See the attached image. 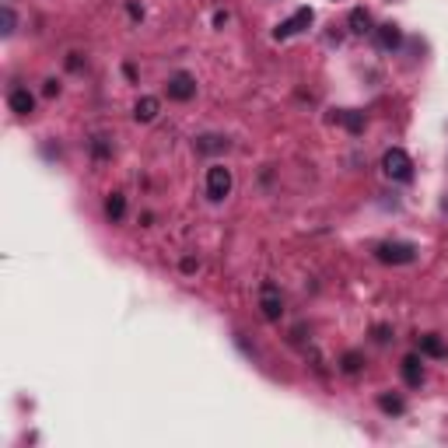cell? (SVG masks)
I'll return each mask as SVG.
<instances>
[{
    "mask_svg": "<svg viewBox=\"0 0 448 448\" xmlns=\"http://www.w3.org/2000/svg\"><path fill=\"white\" fill-rule=\"evenodd\" d=\"M196 151H203V154L228 151V140H224V137H200V140H196Z\"/></svg>",
    "mask_w": 448,
    "mask_h": 448,
    "instance_id": "obj_16",
    "label": "cell"
},
{
    "mask_svg": "<svg viewBox=\"0 0 448 448\" xmlns=\"http://www.w3.org/2000/svg\"><path fill=\"white\" fill-rule=\"evenodd\" d=\"M214 25H217V29L228 25V11H214Z\"/></svg>",
    "mask_w": 448,
    "mask_h": 448,
    "instance_id": "obj_24",
    "label": "cell"
},
{
    "mask_svg": "<svg viewBox=\"0 0 448 448\" xmlns=\"http://www.w3.org/2000/svg\"><path fill=\"white\" fill-rule=\"evenodd\" d=\"M420 354H424V357H434V361H445V357H448V343H445L438 333H424V336H420Z\"/></svg>",
    "mask_w": 448,
    "mask_h": 448,
    "instance_id": "obj_11",
    "label": "cell"
},
{
    "mask_svg": "<svg viewBox=\"0 0 448 448\" xmlns=\"http://www.w3.org/2000/svg\"><path fill=\"white\" fill-rule=\"evenodd\" d=\"M260 312L267 322H281V315H284V298H281V288L274 281H267L260 288Z\"/></svg>",
    "mask_w": 448,
    "mask_h": 448,
    "instance_id": "obj_4",
    "label": "cell"
},
{
    "mask_svg": "<svg viewBox=\"0 0 448 448\" xmlns=\"http://www.w3.org/2000/svg\"><path fill=\"white\" fill-rule=\"evenodd\" d=\"M399 371H403V382H406L410 389H420V385H424V364H420L417 354H406L403 364H399Z\"/></svg>",
    "mask_w": 448,
    "mask_h": 448,
    "instance_id": "obj_8",
    "label": "cell"
},
{
    "mask_svg": "<svg viewBox=\"0 0 448 448\" xmlns=\"http://www.w3.org/2000/svg\"><path fill=\"white\" fill-rule=\"evenodd\" d=\"M196 270H200V263H196L193 256H186V260H182V274H196Z\"/></svg>",
    "mask_w": 448,
    "mask_h": 448,
    "instance_id": "obj_23",
    "label": "cell"
},
{
    "mask_svg": "<svg viewBox=\"0 0 448 448\" xmlns=\"http://www.w3.org/2000/svg\"><path fill=\"white\" fill-rule=\"evenodd\" d=\"M382 172L392 179V182H410L413 179V158L403 151V147H389L382 154Z\"/></svg>",
    "mask_w": 448,
    "mask_h": 448,
    "instance_id": "obj_1",
    "label": "cell"
},
{
    "mask_svg": "<svg viewBox=\"0 0 448 448\" xmlns=\"http://www.w3.org/2000/svg\"><path fill=\"white\" fill-rule=\"evenodd\" d=\"M312 22H315V11H312V8H298V11H294L288 22H281V25L274 29V39H277V43H281V39H291V36L305 32Z\"/></svg>",
    "mask_w": 448,
    "mask_h": 448,
    "instance_id": "obj_5",
    "label": "cell"
},
{
    "mask_svg": "<svg viewBox=\"0 0 448 448\" xmlns=\"http://www.w3.org/2000/svg\"><path fill=\"white\" fill-rule=\"evenodd\" d=\"M158 112H161V102H158L154 95H140L137 105H133V119H137V123H154Z\"/></svg>",
    "mask_w": 448,
    "mask_h": 448,
    "instance_id": "obj_10",
    "label": "cell"
},
{
    "mask_svg": "<svg viewBox=\"0 0 448 448\" xmlns=\"http://www.w3.org/2000/svg\"><path fill=\"white\" fill-rule=\"evenodd\" d=\"M347 25H350V32H354V36H368V32H375V22H371V15H368L364 8H354V11H350V18H347Z\"/></svg>",
    "mask_w": 448,
    "mask_h": 448,
    "instance_id": "obj_12",
    "label": "cell"
},
{
    "mask_svg": "<svg viewBox=\"0 0 448 448\" xmlns=\"http://www.w3.org/2000/svg\"><path fill=\"white\" fill-rule=\"evenodd\" d=\"M333 119H336V123H343L354 137H357V133H364V112H357V109H340V112H333Z\"/></svg>",
    "mask_w": 448,
    "mask_h": 448,
    "instance_id": "obj_13",
    "label": "cell"
},
{
    "mask_svg": "<svg viewBox=\"0 0 448 448\" xmlns=\"http://www.w3.org/2000/svg\"><path fill=\"white\" fill-rule=\"evenodd\" d=\"M165 91H168L172 102H189V98L196 95V77H193L189 70H175V74L168 77Z\"/></svg>",
    "mask_w": 448,
    "mask_h": 448,
    "instance_id": "obj_6",
    "label": "cell"
},
{
    "mask_svg": "<svg viewBox=\"0 0 448 448\" xmlns=\"http://www.w3.org/2000/svg\"><path fill=\"white\" fill-rule=\"evenodd\" d=\"M126 11H130V18H133V22H140V18H144V8L137 4V0H130V4H126Z\"/></svg>",
    "mask_w": 448,
    "mask_h": 448,
    "instance_id": "obj_21",
    "label": "cell"
},
{
    "mask_svg": "<svg viewBox=\"0 0 448 448\" xmlns=\"http://www.w3.org/2000/svg\"><path fill=\"white\" fill-rule=\"evenodd\" d=\"M378 410L389 413V417H403V413H406V403H403V396H396V392H382V396H378Z\"/></svg>",
    "mask_w": 448,
    "mask_h": 448,
    "instance_id": "obj_14",
    "label": "cell"
},
{
    "mask_svg": "<svg viewBox=\"0 0 448 448\" xmlns=\"http://www.w3.org/2000/svg\"><path fill=\"white\" fill-rule=\"evenodd\" d=\"M43 95H46V98L60 95V84H57V81H46V84H43Z\"/></svg>",
    "mask_w": 448,
    "mask_h": 448,
    "instance_id": "obj_22",
    "label": "cell"
},
{
    "mask_svg": "<svg viewBox=\"0 0 448 448\" xmlns=\"http://www.w3.org/2000/svg\"><path fill=\"white\" fill-rule=\"evenodd\" d=\"M232 168H224V165H210L207 168V196L214 200V203H221L224 196L232 193Z\"/></svg>",
    "mask_w": 448,
    "mask_h": 448,
    "instance_id": "obj_3",
    "label": "cell"
},
{
    "mask_svg": "<svg viewBox=\"0 0 448 448\" xmlns=\"http://www.w3.org/2000/svg\"><path fill=\"white\" fill-rule=\"evenodd\" d=\"M0 25H4V29H0V32H4V36H15V25H18V22H15V11H11L8 4L0 8Z\"/></svg>",
    "mask_w": 448,
    "mask_h": 448,
    "instance_id": "obj_18",
    "label": "cell"
},
{
    "mask_svg": "<svg viewBox=\"0 0 448 448\" xmlns=\"http://www.w3.org/2000/svg\"><path fill=\"white\" fill-rule=\"evenodd\" d=\"M371 36H375V46H378V50H385V53H396V50L403 46V29H399L396 22H385V25H378Z\"/></svg>",
    "mask_w": 448,
    "mask_h": 448,
    "instance_id": "obj_7",
    "label": "cell"
},
{
    "mask_svg": "<svg viewBox=\"0 0 448 448\" xmlns=\"http://www.w3.org/2000/svg\"><path fill=\"white\" fill-rule=\"evenodd\" d=\"M375 260L389 263V267H406L417 260V246L413 242H378L375 246Z\"/></svg>",
    "mask_w": 448,
    "mask_h": 448,
    "instance_id": "obj_2",
    "label": "cell"
},
{
    "mask_svg": "<svg viewBox=\"0 0 448 448\" xmlns=\"http://www.w3.org/2000/svg\"><path fill=\"white\" fill-rule=\"evenodd\" d=\"M371 333H375V340H378V343H389V340H392V329H389L385 322H382V326H375Z\"/></svg>",
    "mask_w": 448,
    "mask_h": 448,
    "instance_id": "obj_20",
    "label": "cell"
},
{
    "mask_svg": "<svg viewBox=\"0 0 448 448\" xmlns=\"http://www.w3.org/2000/svg\"><path fill=\"white\" fill-rule=\"evenodd\" d=\"M361 364H364V357H361V350H347V354H343V361H340V368H343L347 375H354V371H361Z\"/></svg>",
    "mask_w": 448,
    "mask_h": 448,
    "instance_id": "obj_17",
    "label": "cell"
},
{
    "mask_svg": "<svg viewBox=\"0 0 448 448\" xmlns=\"http://www.w3.org/2000/svg\"><path fill=\"white\" fill-rule=\"evenodd\" d=\"M8 105H11V112H18V116H32V112H36V95H32L29 88H15V91L8 95Z\"/></svg>",
    "mask_w": 448,
    "mask_h": 448,
    "instance_id": "obj_9",
    "label": "cell"
},
{
    "mask_svg": "<svg viewBox=\"0 0 448 448\" xmlns=\"http://www.w3.org/2000/svg\"><path fill=\"white\" fill-rule=\"evenodd\" d=\"M91 151H95V158H105V154H109V144H105V137H95V140H91Z\"/></svg>",
    "mask_w": 448,
    "mask_h": 448,
    "instance_id": "obj_19",
    "label": "cell"
},
{
    "mask_svg": "<svg viewBox=\"0 0 448 448\" xmlns=\"http://www.w3.org/2000/svg\"><path fill=\"white\" fill-rule=\"evenodd\" d=\"M123 214H126V196H123V193H109V200H105V217L116 224V221H123Z\"/></svg>",
    "mask_w": 448,
    "mask_h": 448,
    "instance_id": "obj_15",
    "label": "cell"
}]
</instances>
